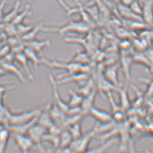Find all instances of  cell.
<instances>
[{
    "label": "cell",
    "mask_w": 153,
    "mask_h": 153,
    "mask_svg": "<svg viewBox=\"0 0 153 153\" xmlns=\"http://www.w3.org/2000/svg\"><path fill=\"white\" fill-rule=\"evenodd\" d=\"M44 107L45 106L33 110L18 112H11L8 109L6 108V114L8 121L9 126H19L27 123L39 115Z\"/></svg>",
    "instance_id": "6da1fadb"
},
{
    "label": "cell",
    "mask_w": 153,
    "mask_h": 153,
    "mask_svg": "<svg viewBox=\"0 0 153 153\" xmlns=\"http://www.w3.org/2000/svg\"><path fill=\"white\" fill-rule=\"evenodd\" d=\"M90 27L82 22V21H70L61 27H48L43 26L42 32H56L60 35L65 34L69 32H74L81 34L88 33Z\"/></svg>",
    "instance_id": "7a4b0ae2"
},
{
    "label": "cell",
    "mask_w": 153,
    "mask_h": 153,
    "mask_svg": "<svg viewBox=\"0 0 153 153\" xmlns=\"http://www.w3.org/2000/svg\"><path fill=\"white\" fill-rule=\"evenodd\" d=\"M44 64L51 68L61 69L65 70L66 73L62 75H69L82 71L83 65L71 61L70 62H62L58 61H51L44 58Z\"/></svg>",
    "instance_id": "3957f363"
},
{
    "label": "cell",
    "mask_w": 153,
    "mask_h": 153,
    "mask_svg": "<svg viewBox=\"0 0 153 153\" xmlns=\"http://www.w3.org/2000/svg\"><path fill=\"white\" fill-rule=\"evenodd\" d=\"M96 130L94 127L90 131L72 141L69 147L70 152H85L88 151V145L92 138L95 137Z\"/></svg>",
    "instance_id": "277c9868"
},
{
    "label": "cell",
    "mask_w": 153,
    "mask_h": 153,
    "mask_svg": "<svg viewBox=\"0 0 153 153\" xmlns=\"http://www.w3.org/2000/svg\"><path fill=\"white\" fill-rule=\"evenodd\" d=\"M48 131V130L47 128L38 123H36L30 129L27 133V135L32 140L35 145H36L38 149L43 152H46L47 150L42 144V138L44 134H46Z\"/></svg>",
    "instance_id": "5b68a950"
},
{
    "label": "cell",
    "mask_w": 153,
    "mask_h": 153,
    "mask_svg": "<svg viewBox=\"0 0 153 153\" xmlns=\"http://www.w3.org/2000/svg\"><path fill=\"white\" fill-rule=\"evenodd\" d=\"M17 148L21 152L27 153L35 146L34 143L27 134H22L10 131Z\"/></svg>",
    "instance_id": "8992f818"
},
{
    "label": "cell",
    "mask_w": 153,
    "mask_h": 153,
    "mask_svg": "<svg viewBox=\"0 0 153 153\" xmlns=\"http://www.w3.org/2000/svg\"><path fill=\"white\" fill-rule=\"evenodd\" d=\"M49 80L50 83L52 85L55 104L66 115L70 108L68 104L65 102V101H64L62 98L60 93L59 92V90L58 89V84L55 77L53 76L52 74H50L49 75Z\"/></svg>",
    "instance_id": "52a82bcc"
},
{
    "label": "cell",
    "mask_w": 153,
    "mask_h": 153,
    "mask_svg": "<svg viewBox=\"0 0 153 153\" xmlns=\"http://www.w3.org/2000/svg\"><path fill=\"white\" fill-rule=\"evenodd\" d=\"M88 115H90L98 122L102 124L109 123L113 121L111 114L94 106L90 110Z\"/></svg>",
    "instance_id": "ba28073f"
},
{
    "label": "cell",
    "mask_w": 153,
    "mask_h": 153,
    "mask_svg": "<svg viewBox=\"0 0 153 153\" xmlns=\"http://www.w3.org/2000/svg\"><path fill=\"white\" fill-rule=\"evenodd\" d=\"M117 10L121 16L128 21H143L142 16L135 14L129 6L119 3L117 4Z\"/></svg>",
    "instance_id": "9c48e42d"
},
{
    "label": "cell",
    "mask_w": 153,
    "mask_h": 153,
    "mask_svg": "<svg viewBox=\"0 0 153 153\" xmlns=\"http://www.w3.org/2000/svg\"><path fill=\"white\" fill-rule=\"evenodd\" d=\"M142 20L151 27L153 20V0H142Z\"/></svg>",
    "instance_id": "30bf717a"
},
{
    "label": "cell",
    "mask_w": 153,
    "mask_h": 153,
    "mask_svg": "<svg viewBox=\"0 0 153 153\" xmlns=\"http://www.w3.org/2000/svg\"><path fill=\"white\" fill-rule=\"evenodd\" d=\"M51 104H48L45 106L44 109L42 111L38 117L37 123L40 125L43 126L48 130L55 123L52 120L50 114V107Z\"/></svg>",
    "instance_id": "8fae6325"
},
{
    "label": "cell",
    "mask_w": 153,
    "mask_h": 153,
    "mask_svg": "<svg viewBox=\"0 0 153 153\" xmlns=\"http://www.w3.org/2000/svg\"><path fill=\"white\" fill-rule=\"evenodd\" d=\"M96 92H97V88H95L88 95L85 96L84 98L82 103L80 105L82 114L84 116L88 115L90 110L94 106V103L96 98Z\"/></svg>",
    "instance_id": "7c38bea8"
},
{
    "label": "cell",
    "mask_w": 153,
    "mask_h": 153,
    "mask_svg": "<svg viewBox=\"0 0 153 153\" xmlns=\"http://www.w3.org/2000/svg\"><path fill=\"white\" fill-rule=\"evenodd\" d=\"M119 67V63H115L109 66L106 69L104 73V77L106 79L117 87H120V84L118 80V70Z\"/></svg>",
    "instance_id": "4fadbf2b"
},
{
    "label": "cell",
    "mask_w": 153,
    "mask_h": 153,
    "mask_svg": "<svg viewBox=\"0 0 153 153\" xmlns=\"http://www.w3.org/2000/svg\"><path fill=\"white\" fill-rule=\"evenodd\" d=\"M24 46L32 49L37 54L41 53L42 50L45 47L51 46V42L49 40H36V39L31 41H24Z\"/></svg>",
    "instance_id": "5bb4252c"
},
{
    "label": "cell",
    "mask_w": 153,
    "mask_h": 153,
    "mask_svg": "<svg viewBox=\"0 0 153 153\" xmlns=\"http://www.w3.org/2000/svg\"><path fill=\"white\" fill-rule=\"evenodd\" d=\"M14 60L21 66L25 70L29 79L33 80V75L30 70V67L28 64L29 60L25 56L23 52L16 53L14 56Z\"/></svg>",
    "instance_id": "9a60e30c"
},
{
    "label": "cell",
    "mask_w": 153,
    "mask_h": 153,
    "mask_svg": "<svg viewBox=\"0 0 153 153\" xmlns=\"http://www.w3.org/2000/svg\"><path fill=\"white\" fill-rule=\"evenodd\" d=\"M73 140L74 139L70 131L67 129H63L60 134L59 147L58 149L62 150V152H66V150H70L69 147Z\"/></svg>",
    "instance_id": "2e32d148"
},
{
    "label": "cell",
    "mask_w": 153,
    "mask_h": 153,
    "mask_svg": "<svg viewBox=\"0 0 153 153\" xmlns=\"http://www.w3.org/2000/svg\"><path fill=\"white\" fill-rule=\"evenodd\" d=\"M0 66L2 67L8 74L14 75V76L16 77L22 83L25 82V78L22 72L19 70V69L15 66L11 62H2L1 63Z\"/></svg>",
    "instance_id": "e0dca14e"
},
{
    "label": "cell",
    "mask_w": 153,
    "mask_h": 153,
    "mask_svg": "<svg viewBox=\"0 0 153 153\" xmlns=\"http://www.w3.org/2000/svg\"><path fill=\"white\" fill-rule=\"evenodd\" d=\"M23 52L27 56L29 61L31 62L35 67H38L40 64H44L43 58H39L38 56V54L32 49L27 47H25Z\"/></svg>",
    "instance_id": "ac0fdd59"
},
{
    "label": "cell",
    "mask_w": 153,
    "mask_h": 153,
    "mask_svg": "<svg viewBox=\"0 0 153 153\" xmlns=\"http://www.w3.org/2000/svg\"><path fill=\"white\" fill-rule=\"evenodd\" d=\"M68 93V95L70 96V99L68 103L70 107H80L84 97L77 91L73 89H69Z\"/></svg>",
    "instance_id": "d6986e66"
},
{
    "label": "cell",
    "mask_w": 153,
    "mask_h": 153,
    "mask_svg": "<svg viewBox=\"0 0 153 153\" xmlns=\"http://www.w3.org/2000/svg\"><path fill=\"white\" fill-rule=\"evenodd\" d=\"M22 0H16L14 7L11 11L6 14L3 17V21L7 23H11L15 17L19 13V10L21 6Z\"/></svg>",
    "instance_id": "ffe728a7"
},
{
    "label": "cell",
    "mask_w": 153,
    "mask_h": 153,
    "mask_svg": "<svg viewBox=\"0 0 153 153\" xmlns=\"http://www.w3.org/2000/svg\"><path fill=\"white\" fill-rule=\"evenodd\" d=\"M10 135V131L7 127H5L0 130V153L4 152Z\"/></svg>",
    "instance_id": "44dd1931"
},
{
    "label": "cell",
    "mask_w": 153,
    "mask_h": 153,
    "mask_svg": "<svg viewBox=\"0 0 153 153\" xmlns=\"http://www.w3.org/2000/svg\"><path fill=\"white\" fill-rule=\"evenodd\" d=\"M94 81L92 78H90L86 82L80 86L77 92L82 95L84 97L88 95L95 88Z\"/></svg>",
    "instance_id": "7402d4cb"
},
{
    "label": "cell",
    "mask_w": 153,
    "mask_h": 153,
    "mask_svg": "<svg viewBox=\"0 0 153 153\" xmlns=\"http://www.w3.org/2000/svg\"><path fill=\"white\" fill-rule=\"evenodd\" d=\"M118 92L120 94V107L123 111L127 110L129 107V101L127 94V87L119 88Z\"/></svg>",
    "instance_id": "603a6c76"
},
{
    "label": "cell",
    "mask_w": 153,
    "mask_h": 153,
    "mask_svg": "<svg viewBox=\"0 0 153 153\" xmlns=\"http://www.w3.org/2000/svg\"><path fill=\"white\" fill-rule=\"evenodd\" d=\"M132 58H133V62L135 63L142 64L143 65L146 66L149 68V69L153 71V67L144 53L137 52L136 54H134V55L132 56Z\"/></svg>",
    "instance_id": "cb8c5ba5"
},
{
    "label": "cell",
    "mask_w": 153,
    "mask_h": 153,
    "mask_svg": "<svg viewBox=\"0 0 153 153\" xmlns=\"http://www.w3.org/2000/svg\"><path fill=\"white\" fill-rule=\"evenodd\" d=\"M43 141H49L52 144L55 149H58L59 147V142H60V135H55V134L50 133L48 131L44 134L42 138Z\"/></svg>",
    "instance_id": "d4e9b609"
},
{
    "label": "cell",
    "mask_w": 153,
    "mask_h": 153,
    "mask_svg": "<svg viewBox=\"0 0 153 153\" xmlns=\"http://www.w3.org/2000/svg\"><path fill=\"white\" fill-rule=\"evenodd\" d=\"M31 8L29 4H27L25 9L22 11L21 13H19V14L17 15L15 17L13 21L11 22V23L14 24L15 26L22 23L23 21L25 20V17L27 16H30L31 14Z\"/></svg>",
    "instance_id": "484cf974"
},
{
    "label": "cell",
    "mask_w": 153,
    "mask_h": 153,
    "mask_svg": "<svg viewBox=\"0 0 153 153\" xmlns=\"http://www.w3.org/2000/svg\"><path fill=\"white\" fill-rule=\"evenodd\" d=\"M43 25L42 23L36 26L35 27H33L31 30L25 35L22 36V40L23 41H31L36 39V37L40 32H42V28Z\"/></svg>",
    "instance_id": "4316f807"
},
{
    "label": "cell",
    "mask_w": 153,
    "mask_h": 153,
    "mask_svg": "<svg viewBox=\"0 0 153 153\" xmlns=\"http://www.w3.org/2000/svg\"><path fill=\"white\" fill-rule=\"evenodd\" d=\"M67 129L71 133L74 140L76 139L82 135L80 122L75 123L72 126H69Z\"/></svg>",
    "instance_id": "83f0119b"
},
{
    "label": "cell",
    "mask_w": 153,
    "mask_h": 153,
    "mask_svg": "<svg viewBox=\"0 0 153 153\" xmlns=\"http://www.w3.org/2000/svg\"><path fill=\"white\" fill-rule=\"evenodd\" d=\"M90 61L88 55L85 52H81L80 51L77 52L74 55L72 61L76 63H79L82 65L87 64Z\"/></svg>",
    "instance_id": "f1b7e54d"
},
{
    "label": "cell",
    "mask_w": 153,
    "mask_h": 153,
    "mask_svg": "<svg viewBox=\"0 0 153 153\" xmlns=\"http://www.w3.org/2000/svg\"><path fill=\"white\" fill-rule=\"evenodd\" d=\"M16 32L19 35L24 36L27 34L29 31L33 29V27L30 25H25L23 23H20L16 25Z\"/></svg>",
    "instance_id": "f546056e"
},
{
    "label": "cell",
    "mask_w": 153,
    "mask_h": 153,
    "mask_svg": "<svg viewBox=\"0 0 153 153\" xmlns=\"http://www.w3.org/2000/svg\"><path fill=\"white\" fill-rule=\"evenodd\" d=\"M115 140L114 139L111 140L109 141L106 142L102 146L98 147L95 148H92L90 150H88L87 152H104V151L107 149L108 148L110 147L114 143Z\"/></svg>",
    "instance_id": "4dcf8cb0"
},
{
    "label": "cell",
    "mask_w": 153,
    "mask_h": 153,
    "mask_svg": "<svg viewBox=\"0 0 153 153\" xmlns=\"http://www.w3.org/2000/svg\"><path fill=\"white\" fill-rule=\"evenodd\" d=\"M0 125H4L7 128L9 126L8 121L6 114V108L3 106L0 107Z\"/></svg>",
    "instance_id": "1f68e13d"
},
{
    "label": "cell",
    "mask_w": 153,
    "mask_h": 153,
    "mask_svg": "<svg viewBox=\"0 0 153 153\" xmlns=\"http://www.w3.org/2000/svg\"><path fill=\"white\" fill-rule=\"evenodd\" d=\"M129 7L135 14L142 16V7L140 6L139 0H135Z\"/></svg>",
    "instance_id": "d6a6232c"
},
{
    "label": "cell",
    "mask_w": 153,
    "mask_h": 153,
    "mask_svg": "<svg viewBox=\"0 0 153 153\" xmlns=\"http://www.w3.org/2000/svg\"><path fill=\"white\" fill-rule=\"evenodd\" d=\"M15 86H3L0 85V100L2 101V98L3 96V94L7 91L11 90L14 89Z\"/></svg>",
    "instance_id": "836d02e7"
},
{
    "label": "cell",
    "mask_w": 153,
    "mask_h": 153,
    "mask_svg": "<svg viewBox=\"0 0 153 153\" xmlns=\"http://www.w3.org/2000/svg\"><path fill=\"white\" fill-rule=\"evenodd\" d=\"M120 46L123 51L126 52V51H128L129 50L131 46V44L129 41H127V40H124L123 42H122L121 43Z\"/></svg>",
    "instance_id": "e575fe53"
},
{
    "label": "cell",
    "mask_w": 153,
    "mask_h": 153,
    "mask_svg": "<svg viewBox=\"0 0 153 153\" xmlns=\"http://www.w3.org/2000/svg\"><path fill=\"white\" fill-rule=\"evenodd\" d=\"M33 1V0H31ZM57 1L58 3L59 4V5L61 6V7L66 12L68 13L70 11V10L71 9L70 7L68 6V4L66 3L65 1L64 0H56Z\"/></svg>",
    "instance_id": "d590c367"
},
{
    "label": "cell",
    "mask_w": 153,
    "mask_h": 153,
    "mask_svg": "<svg viewBox=\"0 0 153 153\" xmlns=\"http://www.w3.org/2000/svg\"><path fill=\"white\" fill-rule=\"evenodd\" d=\"M7 1V0H2L0 4V21L2 20H3V17H4L2 12H3V8L4 7Z\"/></svg>",
    "instance_id": "8d00e7d4"
},
{
    "label": "cell",
    "mask_w": 153,
    "mask_h": 153,
    "mask_svg": "<svg viewBox=\"0 0 153 153\" xmlns=\"http://www.w3.org/2000/svg\"><path fill=\"white\" fill-rule=\"evenodd\" d=\"M7 74H8V73L2 67L0 66V77L4 76Z\"/></svg>",
    "instance_id": "74e56055"
},
{
    "label": "cell",
    "mask_w": 153,
    "mask_h": 153,
    "mask_svg": "<svg viewBox=\"0 0 153 153\" xmlns=\"http://www.w3.org/2000/svg\"><path fill=\"white\" fill-rule=\"evenodd\" d=\"M114 1V2L116 4H118L119 3H120L121 0H113Z\"/></svg>",
    "instance_id": "f35d334b"
},
{
    "label": "cell",
    "mask_w": 153,
    "mask_h": 153,
    "mask_svg": "<svg viewBox=\"0 0 153 153\" xmlns=\"http://www.w3.org/2000/svg\"><path fill=\"white\" fill-rule=\"evenodd\" d=\"M151 28H152V29H153V23H152V26H151Z\"/></svg>",
    "instance_id": "ab89813d"
}]
</instances>
